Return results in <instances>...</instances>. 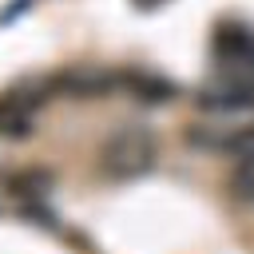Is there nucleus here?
Returning <instances> with one entry per match:
<instances>
[{
	"label": "nucleus",
	"instance_id": "1",
	"mask_svg": "<svg viewBox=\"0 0 254 254\" xmlns=\"http://www.w3.org/2000/svg\"><path fill=\"white\" fill-rule=\"evenodd\" d=\"M151 163H155V135L143 131V127H123V131H115V135L103 143V155H99V167H103V175H111V179L143 175Z\"/></svg>",
	"mask_w": 254,
	"mask_h": 254
},
{
	"label": "nucleus",
	"instance_id": "2",
	"mask_svg": "<svg viewBox=\"0 0 254 254\" xmlns=\"http://www.w3.org/2000/svg\"><path fill=\"white\" fill-rule=\"evenodd\" d=\"M214 52H218L226 64L246 67V71L254 75V32L226 24V28H218V32H214Z\"/></svg>",
	"mask_w": 254,
	"mask_h": 254
},
{
	"label": "nucleus",
	"instance_id": "3",
	"mask_svg": "<svg viewBox=\"0 0 254 254\" xmlns=\"http://www.w3.org/2000/svg\"><path fill=\"white\" fill-rule=\"evenodd\" d=\"M28 127H32V115H28V103H20V99H4L0 103V131H8V135H28Z\"/></svg>",
	"mask_w": 254,
	"mask_h": 254
},
{
	"label": "nucleus",
	"instance_id": "4",
	"mask_svg": "<svg viewBox=\"0 0 254 254\" xmlns=\"http://www.w3.org/2000/svg\"><path fill=\"white\" fill-rule=\"evenodd\" d=\"M230 190L238 198H254V155H242L230 171Z\"/></svg>",
	"mask_w": 254,
	"mask_h": 254
}]
</instances>
